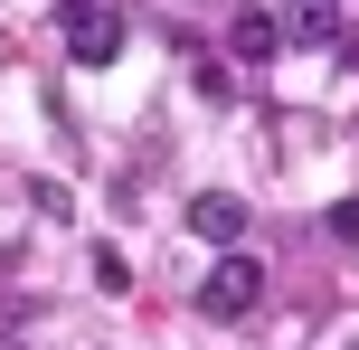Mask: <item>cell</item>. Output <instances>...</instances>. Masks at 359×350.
<instances>
[{
	"label": "cell",
	"mask_w": 359,
	"mask_h": 350,
	"mask_svg": "<svg viewBox=\"0 0 359 350\" xmlns=\"http://www.w3.org/2000/svg\"><path fill=\"white\" fill-rule=\"evenodd\" d=\"M255 303H265V265L255 256H217L208 275H198V313L208 322H246Z\"/></svg>",
	"instance_id": "6da1fadb"
},
{
	"label": "cell",
	"mask_w": 359,
	"mask_h": 350,
	"mask_svg": "<svg viewBox=\"0 0 359 350\" xmlns=\"http://www.w3.org/2000/svg\"><path fill=\"white\" fill-rule=\"evenodd\" d=\"M67 57H76V67H114V57H123V10H114V0L76 10L67 19Z\"/></svg>",
	"instance_id": "7a4b0ae2"
},
{
	"label": "cell",
	"mask_w": 359,
	"mask_h": 350,
	"mask_svg": "<svg viewBox=\"0 0 359 350\" xmlns=\"http://www.w3.org/2000/svg\"><path fill=\"white\" fill-rule=\"evenodd\" d=\"M331 237H341V246H359V199H341V208H331Z\"/></svg>",
	"instance_id": "52a82bcc"
},
{
	"label": "cell",
	"mask_w": 359,
	"mask_h": 350,
	"mask_svg": "<svg viewBox=\"0 0 359 350\" xmlns=\"http://www.w3.org/2000/svg\"><path fill=\"white\" fill-rule=\"evenodd\" d=\"M95 284H104V294H123V284H133V275H123V246H95Z\"/></svg>",
	"instance_id": "8992f818"
},
{
	"label": "cell",
	"mask_w": 359,
	"mask_h": 350,
	"mask_svg": "<svg viewBox=\"0 0 359 350\" xmlns=\"http://www.w3.org/2000/svg\"><path fill=\"white\" fill-rule=\"evenodd\" d=\"M227 57H236V67H274V57H284V29H274L265 10H236V29H227Z\"/></svg>",
	"instance_id": "3957f363"
},
{
	"label": "cell",
	"mask_w": 359,
	"mask_h": 350,
	"mask_svg": "<svg viewBox=\"0 0 359 350\" xmlns=\"http://www.w3.org/2000/svg\"><path fill=\"white\" fill-rule=\"evenodd\" d=\"M189 227H198L208 246H236V237H246V199H227V189H208V199H189Z\"/></svg>",
	"instance_id": "277c9868"
},
{
	"label": "cell",
	"mask_w": 359,
	"mask_h": 350,
	"mask_svg": "<svg viewBox=\"0 0 359 350\" xmlns=\"http://www.w3.org/2000/svg\"><path fill=\"white\" fill-rule=\"evenodd\" d=\"M284 38H303V48H312V38H331V0H303V10H293V29Z\"/></svg>",
	"instance_id": "5b68a950"
}]
</instances>
